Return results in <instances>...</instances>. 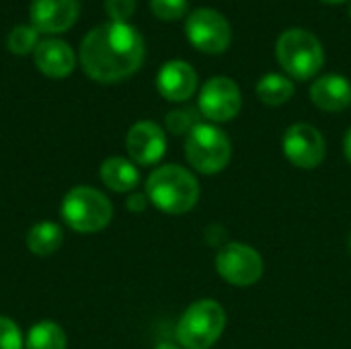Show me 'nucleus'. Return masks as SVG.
<instances>
[{"label": "nucleus", "instance_id": "c756f323", "mask_svg": "<svg viewBox=\"0 0 351 349\" xmlns=\"http://www.w3.org/2000/svg\"><path fill=\"white\" fill-rule=\"evenodd\" d=\"M350 14H351V10H350Z\"/></svg>", "mask_w": 351, "mask_h": 349}, {"label": "nucleus", "instance_id": "a211bd4d", "mask_svg": "<svg viewBox=\"0 0 351 349\" xmlns=\"http://www.w3.org/2000/svg\"><path fill=\"white\" fill-rule=\"evenodd\" d=\"M257 97L269 107H280L294 97V82L284 74L269 72L257 82Z\"/></svg>", "mask_w": 351, "mask_h": 349}, {"label": "nucleus", "instance_id": "f3484780", "mask_svg": "<svg viewBox=\"0 0 351 349\" xmlns=\"http://www.w3.org/2000/svg\"><path fill=\"white\" fill-rule=\"evenodd\" d=\"M64 232L56 222H37L27 232V249L39 257H47L60 249Z\"/></svg>", "mask_w": 351, "mask_h": 349}, {"label": "nucleus", "instance_id": "6ab92c4d", "mask_svg": "<svg viewBox=\"0 0 351 349\" xmlns=\"http://www.w3.org/2000/svg\"><path fill=\"white\" fill-rule=\"evenodd\" d=\"M25 349H66V333L60 325L41 321L27 333Z\"/></svg>", "mask_w": 351, "mask_h": 349}, {"label": "nucleus", "instance_id": "9b49d317", "mask_svg": "<svg viewBox=\"0 0 351 349\" xmlns=\"http://www.w3.org/2000/svg\"><path fill=\"white\" fill-rule=\"evenodd\" d=\"M125 148L132 163L148 167L156 165L167 152V136L154 121H138L125 136Z\"/></svg>", "mask_w": 351, "mask_h": 349}, {"label": "nucleus", "instance_id": "393cba45", "mask_svg": "<svg viewBox=\"0 0 351 349\" xmlns=\"http://www.w3.org/2000/svg\"><path fill=\"white\" fill-rule=\"evenodd\" d=\"M146 195H130V200L125 202V206H128V210L130 212H142L144 208H146Z\"/></svg>", "mask_w": 351, "mask_h": 349}, {"label": "nucleus", "instance_id": "4be33fe9", "mask_svg": "<svg viewBox=\"0 0 351 349\" xmlns=\"http://www.w3.org/2000/svg\"><path fill=\"white\" fill-rule=\"evenodd\" d=\"M187 0H150V10L162 21H177L187 14Z\"/></svg>", "mask_w": 351, "mask_h": 349}, {"label": "nucleus", "instance_id": "0eeeda50", "mask_svg": "<svg viewBox=\"0 0 351 349\" xmlns=\"http://www.w3.org/2000/svg\"><path fill=\"white\" fill-rule=\"evenodd\" d=\"M189 43L204 53H222L232 41V29L224 14L214 8H197L189 12L185 23Z\"/></svg>", "mask_w": 351, "mask_h": 349}, {"label": "nucleus", "instance_id": "f03ea898", "mask_svg": "<svg viewBox=\"0 0 351 349\" xmlns=\"http://www.w3.org/2000/svg\"><path fill=\"white\" fill-rule=\"evenodd\" d=\"M146 197L165 214H185L199 200L197 179L179 165H165L150 173L146 181Z\"/></svg>", "mask_w": 351, "mask_h": 349}, {"label": "nucleus", "instance_id": "2eb2a0df", "mask_svg": "<svg viewBox=\"0 0 351 349\" xmlns=\"http://www.w3.org/2000/svg\"><path fill=\"white\" fill-rule=\"evenodd\" d=\"M311 99L323 111H343L351 105V82L341 74H325L313 82Z\"/></svg>", "mask_w": 351, "mask_h": 349}, {"label": "nucleus", "instance_id": "9d476101", "mask_svg": "<svg viewBox=\"0 0 351 349\" xmlns=\"http://www.w3.org/2000/svg\"><path fill=\"white\" fill-rule=\"evenodd\" d=\"M243 105L241 88L234 80L226 76H214L210 78L197 99V109L204 117L210 121H230L239 115Z\"/></svg>", "mask_w": 351, "mask_h": 349}, {"label": "nucleus", "instance_id": "412c9836", "mask_svg": "<svg viewBox=\"0 0 351 349\" xmlns=\"http://www.w3.org/2000/svg\"><path fill=\"white\" fill-rule=\"evenodd\" d=\"M167 130L175 136H181V134H189L199 121V115L195 109L187 107V109H175L171 113H167Z\"/></svg>", "mask_w": 351, "mask_h": 349}, {"label": "nucleus", "instance_id": "f257e3e1", "mask_svg": "<svg viewBox=\"0 0 351 349\" xmlns=\"http://www.w3.org/2000/svg\"><path fill=\"white\" fill-rule=\"evenodd\" d=\"M144 39L130 23H103L86 33L80 45V64L97 82H119L144 62Z\"/></svg>", "mask_w": 351, "mask_h": 349}, {"label": "nucleus", "instance_id": "aec40b11", "mask_svg": "<svg viewBox=\"0 0 351 349\" xmlns=\"http://www.w3.org/2000/svg\"><path fill=\"white\" fill-rule=\"evenodd\" d=\"M6 45L12 53L27 56L31 49L35 51V47L39 45V31L31 25H16L6 37Z\"/></svg>", "mask_w": 351, "mask_h": 349}, {"label": "nucleus", "instance_id": "b1692460", "mask_svg": "<svg viewBox=\"0 0 351 349\" xmlns=\"http://www.w3.org/2000/svg\"><path fill=\"white\" fill-rule=\"evenodd\" d=\"M105 8L113 23H128L136 10V0H105Z\"/></svg>", "mask_w": 351, "mask_h": 349}, {"label": "nucleus", "instance_id": "ddd939ff", "mask_svg": "<svg viewBox=\"0 0 351 349\" xmlns=\"http://www.w3.org/2000/svg\"><path fill=\"white\" fill-rule=\"evenodd\" d=\"M156 88L158 93L173 103H183L193 97L197 91V74L193 66H189L183 60H171L167 62L156 76Z\"/></svg>", "mask_w": 351, "mask_h": 349}, {"label": "nucleus", "instance_id": "39448f33", "mask_svg": "<svg viewBox=\"0 0 351 349\" xmlns=\"http://www.w3.org/2000/svg\"><path fill=\"white\" fill-rule=\"evenodd\" d=\"M226 327L224 309L216 300L193 302L177 325V339L185 349H210Z\"/></svg>", "mask_w": 351, "mask_h": 349}, {"label": "nucleus", "instance_id": "dca6fc26", "mask_svg": "<svg viewBox=\"0 0 351 349\" xmlns=\"http://www.w3.org/2000/svg\"><path fill=\"white\" fill-rule=\"evenodd\" d=\"M99 175H101V181L117 193H128V191L136 189L140 183V171H138L136 163H132L123 156H111V158L103 160Z\"/></svg>", "mask_w": 351, "mask_h": 349}, {"label": "nucleus", "instance_id": "7ed1b4c3", "mask_svg": "<svg viewBox=\"0 0 351 349\" xmlns=\"http://www.w3.org/2000/svg\"><path fill=\"white\" fill-rule=\"evenodd\" d=\"M64 222L82 234H93L103 230L113 218V206L105 193L95 187L78 185L70 189L60 206Z\"/></svg>", "mask_w": 351, "mask_h": 349}, {"label": "nucleus", "instance_id": "20e7f679", "mask_svg": "<svg viewBox=\"0 0 351 349\" xmlns=\"http://www.w3.org/2000/svg\"><path fill=\"white\" fill-rule=\"evenodd\" d=\"M276 56L288 76L308 80L319 74L325 62L321 41L304 29H288L276 43Z\"/></svg>", "mask_w": 351, "mask_h": 349}, {"label": "nucleus", "instance_id": "c85d7f7f", "mask_svg": "<svg viewBox=\"0 0 351 349\" xmlns=\"http://www.w3.org/2000/svg\"><path fill=\"white\" fill-rule=\"evenodd\" d=\"M350 253H351V239H350Z\"/></svg>", "mask_w": 351, "mask_h": 349}, {"label": "nucleus", "instance_id": "1a4fd4ad", "mask_svg": "<svg viewBox=\"0 0 351 349\" xmlns=\"http://www.w3.org/2000/svg\"><path fill=\"white\" fill-rule=\"evenodd\" d=\"M282 150L294 167L311 171L325 160L327 142L323 134L311 123H294L284 132Z\"/></svg>", "mask_w": 351, "mask_h": 349}, {"label": "nucleus", "instance_id": "bb28decb", "mask_svg": "<svg viewBox=\"0 0 351 349\" xmlns=\"http://www.w3.org/2000/svg\"><path fill=\"white\" fill-rule=\"evenodd\" d=\"M156 349H181V348H177V346H173V344H160V346H156Z\"/></svg>", "mask_w": 351, "mask_h": 349}, {"label": "nucleus", "instance_id": "423d86ee", "mask_svg": "<svg viewBox=\"0 0 351 349\" xmlns=\"http://www.w3.org/2000/svg\"><path fill=\"white\" fill-rule=\"evenodd\" d=\"M230 156H232L230 140L220 128L212 123H197L187 134L185 158L197 173L216 175L228 167Z\"/></svg>", "mask_w": 351, "mask_h": 349}, {"label": "nucleus", "instance_id": "6e6552de", "mask_svg": "<svg viewBox=\"0 0 351 349\" xmlns=\"http://www.w3.org/2000/svg\"><path fill=\"white\" fill-rule=\"evenodd\" d=\"M216 272L230 286L247 288L261 280L263 259L251 245L228 243L216 255Z\"/></svg>", "mask_w": 351, "mask_h": 349}, {"label": "nucleus", "instance_id": "a878e982", "mask_svg": "<svg viewBox=\"0 0 351 349\" xmlns=\"http://www.w3.org/2000/svg\"><path fill=\"white\" fill-rule=\"evenodd\" d=\"M343 152H346V158L351 163V128L346 134V140H343Z\"/></svg>", "mask_w": 351, "mask_h": 349}, {"label": "nucleus", "instance_id": "f8f14e48", "mask_svg": "<svg viewBox=\"0 0 351 349\" xmlns=\"http://www.w3.org/2000/svg\"><path fill=\"white\" fill-rule=\"evenodd\" d=\"M80 14V0H31L29 16L41 33H64Z\"/></svg>", "mask_w": 351, "mask_h": 349}, {"label": "nucleus", "instance_id": "4468645a", "mask_svg": "<svg viewBox=\"0 0 351 349\" xmlns=\"http://www.w3.org/2000/svg\"><path fill=\"white\" fill-rule=\"evenodd\" d=\"M35 66L49 78H66L76 66L74 49L62 39H45L35 47Z\"/></svg>", "mask_w": 351, "mask_h": 349}, {"label": "nucleus", "instance_id": "cd10ccee", "mask_svg": "<svg viewBox=\"0 0 351 349\" xmlns=\"http://www.w3.org/2000/svg\"><path fill=\"white\" fill-rule=\"evenodd\" d=\"M323 2H327V4H339V2H346V0H323Z\"/></svg>", "mask_w": 351, "mask_h": 349}, {"label": "nucleus", "instance_id": "5701e85b", "mask_svg": "<svg viewBox=\"0 0 351 349\" xmlns=\"http://www.w3.org/2000/svg\"><path fill=\"white\" fill-rule=\"evenodd\" d=\"M23 335L14 321L0 317V349H23Z\"/></svg>", "mask_w": 351, "mask_h": 349}]
</instances>
